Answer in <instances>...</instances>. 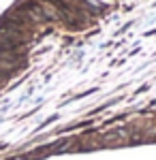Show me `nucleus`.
Returning <instances> with one entry per match:
<instances>
[{
	"label": "nucleus",
	"instance_id": "1",
	"mask_svg": "<svg viewBox=\"0 0 156 160\" xmlns=\"http://www.w3.org/2000/svg\"><path fill=\"white\" fill-rule=\"evenodd\" d=\"M4 79H7V73H2V71H0V83H2Z\"/></svg>",
	"mask_w": 156,
	"mask_h": 160
}]
</instances>
